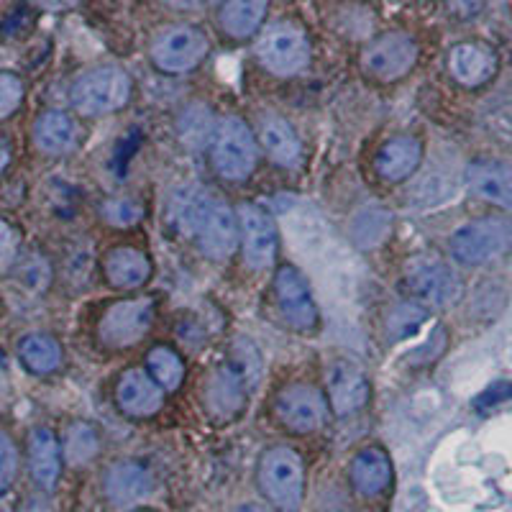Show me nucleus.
Returning a JSON list of instances; mask_svg holds the SVG:
<instances>
[{"mask_svg": "<svg viewBox=\"0 0 512 512\" xmlns=\"http://www.w3.org/2000/svg\"><path fill=\"white\" fill-rule=\"evenodd\" d=\"M262 495L282 512H297L305 500V464L295 448H267L256 466Z\"/></svg>", "mask_w": 512, "mask_h": 512, "instance_id": "1", "label": "nucleus"}, {"mask_svg": "<svg viewBox=\"0 0 512 512\" xmlns=\"http://www.w3.org/2000/svg\"><path fill=\"white\" fill-rule=\"evenodd\" d=\"M134 82L126 70L116 64H103L95 70L82 72L70 88V103L80 116L100 118L121 111L131 100Z\"/></svg>", "mask_w": 512, "mask_h": 512, "instance_id": "2", "label": "nucleus"}, {"mask_svg": "<svg viewBox=\"0 0 512 512\" xmlns=\"http://www.w3.org/2000/svg\"><path fill=\"white\" fill-rule=\"evenodd\" d=\"M310 39L295 21H277L256 41V59L264 70L277 77H292L303 72L310 62Z\"/></svg>", "mask_w": 512, "mask_h": 512, "instance_id": "3", "label": "nucleus"}, {"mask_svg": "<svg viewBox=\"0 0 512 512\" xmlns=\"http://www.w3.org/2000/svg\"><path fill=\"white\" fill-rule=\"evenodd\" d=\"M512 249V223L505 218H477L451 236V251L461 264L479 267Z\"/></svg>", "mask_w": 512, "mask_h": 512, "instance_id": "4", "label": "nucleus"}, {"mask_svg": "<svg viewBox=\"0 0 512 512\" xmlns=\"http://www.w3.org/2000/svg\"><path fill=\"white\" fill-rule=\"evenodd\" d=\"M210 52L208 34L198 26L180 24L162 31L152 41V62L164 75H185L203 64Z\"/></svg>", "mask_w": 512, "mask_h": 512, "instance_id": "5", "label": "nucleus"}, {"mask_svg": "<svg viewBox=\"0 0 512 512\" xmlns=\"http://www.w3.org/2000/svg\"><path fill=\"white\" fill-rule=\"evenodd\" d=\"M213 164L228 182H244L256 167V141L251 128L239 116H228L218 123L213 141Z\"/></svg>", "mask_w": 512, "mask_h": 512, "instance_id": "6", "label": "nucleus"}, {"mask_svg": "<svg viewBox=\"0 0 512 512\" xmlns=\"http://www.w3.org/2000/svg\"><path fill=\"white\" fill-rule=\"evenodd\" d=\"M420 57L418 41L405 31H387L361 52V70L379 82H395L410 75Z\"/></svg>", "mask_w": 512, "mask_h": 512, "instance_id": "7", "label": "nucleus"}, {"mask_svg": "<svg viewBox=\"0 0 512 512\" xmlns=\"http://www.w3.org/2000/svg\"><path fill=\"white\" fill-rule=\"evenodd\" d=\"M154 310H157V305H154L152 297H131V300L111 305L98 323L100 344L105 349L136 346L152 328Z\"/></svg>", "mask_w": 512, "mask_h": 512, "instance_id": "8", "label": "nucleus"}, {"mask_svg": "<svg viewBox=\"0 0 512 512\" xmlns=\"http://www.w3.org/2000/svg\"><path fill=\"white\" fill-rule=\"evenodd\" d=\"M410 295L423 308H446L461 295V280L454 269L436 256H415L405 272Z\"/></svg>", "mask_w": 512, "mask_h": 512, "instance_id": "9", "label": "nucleus"}, {"mask_svg": "<svg viewBox=\"0 0 512 512\" xmlns=\"http://www.w3.org/2000/svg\"><path fill=\"white\" fill-rule=\"evenodd\" d=\"M274 297H277V305H280V313L287 320V326L300 333H313L318 328V305H315L313 290H310L300 269L290 267V264L277 269Z\"/></svg>", "mask_w": 512, "mask_h": 512, "instance_id": "10", "label": "nucleus"}, {"mask_svg": "<svg viewBox=\"0 0 512 512\" xmlns=\"http://www.w3.org/2000/svg\"><path fill=\"white\" fill-rule=\"evenodd\" d=\"M277 418L282 420L287 431L292 433H315L320 431L328 420L326 397L315 390L313 384H287L277 395Z\"/></svg>", "mask_w": 512, "mask_h": 512, "instance_id": "11", "label": "nucleus"}, {"mask_svg": "<svg viewBox=\"0 0 512 512\" xmlns=\"http://www.w3.org/2000/svg\"><path fill=\"white\" fill-rule=\"evenodd\" d=\"M372 387L364 369L356 367L354 361L338 359L328 369V400L338 418L354 415L369 402Z\"/></svg>", "mask_w": 512, "mask_h": 512, "instance_id": "12", "label": "nucleus"}, {"mask_svg": "<svg viewBox=\"0 0 512 512\" xmlns=\"http://www.w3.org/2000/svg\"><path fill=\"white\" fill-rule=\"evenodd\" d=\"M241 236H244L246 264L254 269L272 267L277 256V228L272 218L256 205H241L239 208Z\"/></svg>", "mask_w": 512, "mask_h": 512, "instance_id": "13", "label": "nucleus"}, {"mask_svg": "<svg viewBox=\"0 0 512 512\" xmlns=\"http://www.w3.org/2000/svg\"><path fill=\"white\" fill-rule=\"evenodd\" d=\"M249 384L254 382L246 377L244 369L228 359L223 367H218L213 372V377L208 382V390H205V402H208L210 413L218 415V418L239 415L246 402V387Z\"/></svg>", "mask_w": 512, "mask_h": 512, "instance_id": "14", "label": "nucleus"}, {"mask_svg": "<svg viewBox=\"0 0 512 512\" xmlns=\"http://www.w3.org/2000/svg\"><path fill=\"white\" fill-rule=\"evenodd\" d=\"M497 54L479 41H464L448 52V72L464 88H482L497 75Z\"/></svg>", "mask_w": 512, "mask_h": 512, "instance_id": "15", "label": "nucleus"}, {"mask_svg": "<svg viewBox=\"0 0 512 512\" xmlns=\"http://www.w3.org/2000/svg\"><path fill=\"white\" fill-rule=\"evenodd\" d=\"M118 408L128 418H152L164 405L162 387L141 369H126L116 384Z\"/></svg>", "mask_w": 512, "mask_h": 512, "instance_id": "16", "label": "nucleus"}, {"mask_svg": "<svg viewBox=\"0 0 512 512\" xmlns=\"http://www.w3.org/2000/svg\"><path fill=\"white\" fill-rule=\"evenodd\" d=\"M103 489L105 497H108L113 505L128 507L152 495L154 477L152 472H149V466L139 464V461H116V464L105 472Z\"/></svg>", "mask_w": 512, "mask_h": 512, "instance_id": "17", "label": "nucleus"}, {"mask_svg": "<svg viewBox=\"0 0 512 512\" xmlns=\"http://www.w3.org/2000/svg\"><path fill=\"white\" fill-rule=\"evenodd\" d=\"M62 443L52 428L36 425L29 433V472L41 492H52L62 474Z\"/></svg>", "mask_w": 512, "mask_h": 512, "instance_id": "18", "label": "nucleus"}, {"mask_svg": "<svg viewBox=\"0 0 512 512\" xmlns=\"http://www.w3.org/2000/svg\"><path fill=\"white\" fill-rule=\"evenodd\" d=\"M466 185L487 203L512 208V164L479 159L466 167Z\"/></svg>", "mask_w": 512, "mask_h": 512, "instance_id": "19", "label": "nucleus"}, {"mask_svg": "<svg viewBox=\"0 0 512 512\" xmlns=\"http://www.w3.org/2000/svg\"><path fill=\"white\" fill-rule=\"evenodd\" d=\"M239 233L241 231L236 226L233 210L226 203L213 200L208 216L203 221V228L198 233L200 246H203L205 254L210 259H226V256H231L236 251V246H239Z\"/></svg>", "mask_w": 512, "mask_h": 512, "instance_id": "20", "label": "nucleus"}, {"mask_svg": "<svg viewBox=\"0 0 512 512\" xmlns=\"http://www.w3.org/2000/svg\"><path fill=\"white\" fill-rule=\"evenodd\" d=\"M420 159H423L420 139H415V136H395V139L382 144L374 169H377V175L382 180L402 182L420 167Z\"/></svg>", "mask_w": 512, "mask_h": 512, "instance_id": "21", "label": "nucleus"}, {"mask_svg": "<svg viewBox=\"0 0 512 512\" xmlns=\"http://www.w3.org/2000/svg\"><path fill=\"white\" fill-rule=\"evenodd\" d=\"M80 131L70 113L47 111L34 123V146L47 157H64L77 146Z\"/></svg>", "mask_w": 512, "mask_h": 512, "instance_id": "22", "label": "nucleus"}, {"mask_svg": "<svg viewBox=\"0 0 512 512\" xmlns=\"http://www.w3.org/2000/svg\"><path fill=\"white\" fill-rule=\"evenodd\" d=\"M351 482L354 489L364 497L382 495L392 482V461L382 448L369 446L354 456L351 461Z\"/></svg>", "mask_w": 512, "mask_h": 512, "instance_id": "23", "label": "nucleus"}, {"mask_svg": "<svg viewBox=\"0 0 512 512\" xmlns=\"http://www.w3.org/2000/svg\"><path fill=\"white\" fill-rule=\"evenodd\" d=\"M269 11V0H223L218 24L233 41H246L259 34Z\"/></svg>", "mask_w": 512, "mask_h": 512, "instance_id": "24", "label": "nucleus"}, {"mask_svg": "<svg viewBox=\"0 0 512 512\" xmlns=\"http://www.w3.org/2000/svg\"><path fill=\"white\" fill-rule=\"evenodd\" d=\"M103 272L105 280L118 287V290H136V287L149 280L152 262H149V256L144 251L134 249V246H118V249L105 256Z\"/></svg>", "mask_w": 512, "mask_h": 512, "instance_id": "25", "label": "nucleus"}, {"mask_svg": "<svg viewBox=\"0 0 512 512\" xmlns=\"http://www.w3.org/2000/svg\"><path fill=\"white\" fill-rule=\"evenodd\" d=\"M259 139H262L264 152L269 154V159H272L274 164H280V167L292 169L300 164V159H303L300 136L295 134V128H292L285 118H264L262 126H259Z\"/></svg>", "mask_w": 512, "mask_h": 512, "instance_id": "26", "label": "nucleus"}, {"mask_svg": "<svg viewBox=\"0 0 512 512\" xmlns=\"http://www.w3.org/2000/svg\"><path fill=\"white\" fill-rule=\"evenodd\" d=\"M18 359L31 374L47 377L62 367L64 351L57 338L49 333H29L18 341Z\"/></svg>", "mask_w": 512, "mask_h": 512, "instance_id": "27", "label": "nucleus"}, {"mask_svg": "<svg viewBox=\"0 0 512 512\" xmlns=\"http://www.w3.org/2000/svg\"><path fill=\"white\" fill-rule=\"evenodd\" d=\"M210 205H213V200L205 198L198 187H187V190L177 192L175 203H172V218H175L177 228L187 236H198Z\"/></svg>", "mask_w": 512, "mask_h": 512, "instance_id": "28", "label": "nucleus"}, {"mask_svg": "<svg viewBox=\"0 0 512 512\" xmlns=\"http://www.w3.org/2000/svg\"><path fill=\"white\" fill-rule=\"evenodd\" d=\"M100 454V436L95 431V425L90 423H72L67 431H64L62 441V456L70 466H85Z\"/></svg>", "mask_w": 512, "mask_h": 512, "instance_id": "29", "label": "nucleus"}, {"mask_svg": "<svg viewBox=\"0 0 512 512\" xmlns=\"http://www.w3.org/2000/svg\"><path fill=\"white\" fill-rule=\"evenodd\" d=\"M146 367H149V374L154 377V382L167 392H175L182 384V379H185L182 359L169 346H157V349L149 351Z\"/></svg>", "mask_w": 512, "mask_h": 512, "instance_id": "30", "label": "nucleus"}, {"mask_svg": "<svg viewBox=\"0 0 512 512\" xmlns=\"http://www.w3.org/2000/svg\"><path fill=\"white\" fill-rule=\"evenodd\" d=\"M16 280L18 285L26 287L29 292L41 295V292H47L49 285H52V264L41 254L24 256L16 267Z\"/></svg>", "mask_w": 512, "mask_h": 512, "instance_id": "31", "label": "nucleus"}, {"mask_svg": "<svg viewBox=\"0 0 512 512\" xmlns=\"http://www.w3.org/2000/svg\"><path fill=\"white\" fill-rule=\"evenodd\" d=\"M425 315L428 313H425L423 305H418V303L397 305L390 315V323H387V328H390V336L395 338V341L413 336V333H418L420 326L425 323Z\"/></svg>", "mask_w": 512, "mask_h": 512, "instance_id": "32", "label": "nucleus"}, {"mask_svg": "<svg viewBox=\"0 0 512 512\" xmlns=\"http://www.w3.org/2000/svg\"><path fill=\"white\" fill-rule=\"evenodd\" d=\"M100 213H103L105 223H111L116 228H128L136 226L144 218V205L134 198H113L103 203Z\"/></svg>", "mask_w": 512, "mask_h": 512, "instance_id": "33", "label": "nucleus"}, {"mask_svg": "<svg viewBox=\"0 0 512 512\" xmlns=\"http://www.w3.org/2000/svg\"><path fill=\"white\" fill-rule=\"evenodd\" d=\"M26 98V85L16 72L0 70V121L16 116Z\"/></svg>", "mask_w": 512, "mask_h": 512, "instance_id": "34", "label": "nucleus"}, {"mask_svg": "<svg viewBox=\"0 0 512 512\" xmlns=\"http://www.w3.org/2000/svg\"><path fill=\"white\" fill-rule=\"evenodd\" d=\"M18 474V448L8 433L0 431V492L11 489Z\"/></svg>", "mask_w": 512, "mask_h": 512, "instance_id": "35", "label": "nucleus"}, {"mask_svg": "<svg viewBox=\"0 0 512 512\" xmlns=\"http://www.w3.org/2000/svg\"><path fill=\"white\" fill-rule=\"evenodd\" d=\"M203 113H205L203 108H190V111H185V116H182L180 131H182V136H185L187 144L200 146V144H205V141H208V136H210V131H213V128H210L208 116L200 121V116H203Z\"/></svg>", "mask_w": 512, "mask_h": 512, "instance_id": "36", "label": "nucleus"}, {"mask_svg": "<svg viewBox=\"0 0 512 512\" xmlns=\"http://www.w3.org/2000/svg\"><path fill=\"white\" fill-rule=\"evenodd\" d=\"M16 246V231L0 218V269H6L16 259Z\"/></svg>", "mask_w": 512, "mask_h": 512, "instance_id": "37", "label": "nucleus"}, {"mask_svg": "<svg viewBox=\"0 0 512 512\" xmlns=\"http://www.w3.org/2000/svg\"><path fill=\"white\" fill-rule=\"evenodd\" d=\"M29 6L34 8H41V11H72V8H77L82 3V0H26Z\"/></svg>", "mask_w": 512, "mask_h": 512, "instance_id": "38", "label": "nucleus"}, {"mask_svg": "<svg viewBox=\"0 0 512 512\" xmlns=\"http://www.w3.org/2000/svg\"><path fill=\"white\" fill-rule=\"evenodd\" d=\"M482 6H484V0H451V8L464 18L479 13V8Z\"/></svg>", "mask_w": 512, "mask_h": 512, "instance_id": "39", "label": "nucleus"}, {"mask_svg": "<svg viewBox=\"0 0 512 512\" xmlns=\"http://www.w3.org/2000/svg\"><path fill=\"white\" fill-rule=\"evenodd\" d=\"M18 512H52V507H49V502L44 500V497L36 495V497H29Z\"/></svg>", "mask_w": 512, "mask_h": 512, "instance_id": "40", "label": "nucleus"}, {"mask_svg": "<svg viewBox=\"0 0 512 512\" xmlns=\"http://www.w3.org/2000/svg\"><path fill=\"white\" fill-rule=\"evenodd\" d=\"M169 8H177V11H195L205 3V0H162Z\"/></svg>", "mask_w": 512, "mask_h": 512, "instance_id": "41", "label": "nucleus"}, {"mask_svg": "<svg viewBox=\"0 0 512 512\" xmlns=\"http://www.w3.org/2000/svg\"><path fill=\"white\" fill-rule=\"evenodd\" d=\"M11 146L6 144V141H0V172H6L8 164H11Z\"/></svg>", "mask_w": 512, "mask_h": 512, "instance_id": "42", "label": "nucleus"}, {"mask_svg": "<svg viewBox=\"0 0 512 512\" xmlns=\"http://www.w3.org/2000/svg\"><path fill=\"white\" fill-rule=\"evenodd\" d=\"M233 512H269V510H264L262 505H254V502H249V505L236 507V510H233Z\"/></svg>", "mask_w": 512, "mask_h": 512, "instance_id": "43", "label": "nucleus"}, {"mask_svg": "<svg viewBox=\"0 0 512 512\" xmlns=\"http://www.w3.org/2000/svg\"><path fill=\"white\" fill-rule=\"evenodd\" d=\"M131 512H154V510H131Z\"/></svg>", "mask_w": 512, "mask_h": 512, "instance_id": "44", "label": "nucleus"}, {"mask_svg": "<svg viewBox=\"0 0 512 512\" xmlns=\"http://www.w3.org/2000/svg\"><path fill=\"white\" fill-rule=\"evenodd\" d=\"M205 3H216V0H205Z\"/></svg>", "mask_w": 512, "mask_h": 512, "instance_id": "45", "label": "nucleus"}]
</instances>
